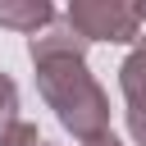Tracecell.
<instances>
[{"instance_id": "1", "label": "cell", "mask_w": 146, "mask_h": 146, "mask_svg": "<svg viewBox=\"0 0 146 146\" xmlns=\"http://www.w3.org/2000/svg\"><path fill=\"white\" fill-rule=\"evenodd\" d=\"M32 68H36L41 100L55 110V119L78 141L110 132V96L91 78L82 55H46V59H32Z\"/></svg>"}, {"instance_id": "2", "label": "cell", "mask_w": 146, "mask_h": 146, "mask_svg": "<svg viewBox=\"0 0 146 146\" xmlns=\"http://www.w3.org/2000/svg\"><path fill=\"white\" fill-rule=\"evenodd\" d=\"M64 23L91 46V41H137L141 36V14L137 5H123V0H73L64 9Z\"/></svg>"}, {"instance_id": "3", "label": "cell", "mask_w": 146, "mask_h": 146, "mask_svg": "<svg viewBox=\"0 0 146 146\" xmlns=\"http://www.w3.org/2000/svg\"><path fill=\"white\" fill-rule=\"evenodd\" d=\"M59 14H55V5H46V0H0V27H9V32H23V36H36L41 27H50Z\"/></svg>"}, {"instance_id": "4", "label": "cell", "mask_w": 146, "mask_h": 146, "mask_svg": "<svg viewBox=\"0 0 146 146\" xmlns=\"http://www.w3.org/2000/svg\"><path fill=\"white\" fill-rule=\"evenodd\" d=\"M27 55H32V59H46V55H82V59H87V41H82L64 18H55V23L41 27L36 36H27Z\"/></svg>"}, {"instance_id": "5", "label": "cell", "mask_w": 146, "mask_h": 146, "mask_svg": "<svg viewBox=\"0 0 146 146\" xmlns=\"http://www.w3.org/2000/svg\"><path fill=\"white\" fill-rule=\"evenodd\" d=\"M119 91H123L128 110H146V36H137L128 59L119 64Z\"/></svg>"}, {"instance_id": "6", "label": "cell", "mask_w": 146, "mask_h": 146, "mask_svg": "<svg viewBox=\"0 0 146 146\" xmlns=\"http://www.w3.org/2000/svg\"><path fill=\"white\" fill-rule=\"evenodd\" d=\"M0 146H41V132H36V123L14 119L9 128H0Z\"/></svg>"}, {"instance_id": "7", "label": "cell", "mask_w": 146, "mask_h": 146, "mask_svg": "<svg viewBox=\"0 0 146 146\" xmlns=\"http://www.w3.org/2000/svg\"><path fill=\"white\" fill-rule=\"evenodd\" d=\"M18 119V87L9 73H0V128H9Z\"/></svg>"}, {"instance_id": "8", "label": "cell", "mask_w": 146, "mask_h": 146, "mask_svg": "<svg viewBox=\"0 0 146 146\" xmlns=\"http://www.w3.org/2000/svg\"><path fill=\"white\" fill-rule=\"evenodd\" d=\"M128 132L137 146H146V110H128Z\"/></svg>"}, {"instance_id": "9", "label": "cell", "mask_w": 146, "mask_h": 146, "mask_svg": "<svg viewBox=\"0 0 146 146\" xmlns=\"http://www.w3.org/2000/svg\"><path fill=\"white\" fill-rule=\"evenodd\" d=\"M78 146H123L114 132H100V137H87V141H78Z\"/></svg>"}, {"instance_id": "10", "label": "cell", "mask_w": 146, "mask_h": 146, "mask_svg": "<svg viewBox=\"0 0 146 146\" xmlns=\"http://www.w3.org/2000/svg\"><path fill=\"white\" fill-rule=\"evenodd\" d=\"M41 146H50V141H41Z\"/></svg>"}]
</instances>
